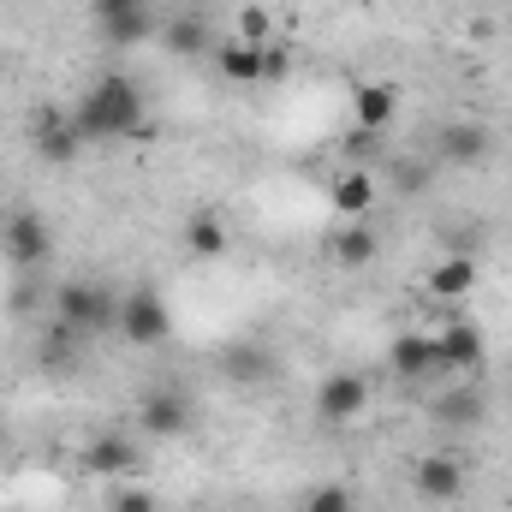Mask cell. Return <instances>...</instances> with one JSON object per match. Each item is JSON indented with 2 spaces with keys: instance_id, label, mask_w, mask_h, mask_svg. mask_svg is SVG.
<instances>
[{
  "instance_id": "6da1fadb",
  "label": "cell",
  "mask_w": 512,
  "mask_h": 512,
  "mask_svg": "<svg viewBox=\"0 0 512 512\" xmlns=\"http://www.w3.org/2000/svg\"><path fill=\"white\" fill-rule=\"evenodd\" d=\"M143 90H137V78L131 72H102L84 96H78V108H72V126L84 131V143H102V137H126V131L143 126Z\"/></svg>"
},
{
  "instance_id": "7a4b0ae2",
  "label": "cell",
  "mask_w": 512,
  "mask_h": 512,
  "mask_svg": "<svg viewBox=\"0 0 512 512\" xmlns=\"http://www.w3.org/2000/svg\"><path fill=\"white\" fill-rule=\"evenodd\" d=\"M114 328H120V340L126 346H161L167 334H173V310H167V298L155 292V286H131L126 298H120V316H114Z\"/></svg>"
},
{
  "instance_id": "3957f363",
  "label": "cell",
  "mask_w": 512,
  "mask_h": 512,
  "mask_svg": "<svg viewBox=\"0 0 512 512\" xmlns=\"http://www.w3.org/2000/svg\"><path fill=\"white\" fill-rule=\"evenodd\" d=\"M54 310H60V328L90 334V328H108V322L120 316V298H114L108 286H96V280H66V286L54 292Z\"/></svg>"
},
{
  "instance_id": "277c9868",
  "label": "cell",
  "mask_w": 512,
  "mask_h": 512,
  "mask_svg": "<svg viewBox=\"0 0 512 512\" xmlns=\"http://www.w3.org/2000/svg\"><path fill=\"white\" fill-rule=\"evenodd\" d=\"M90 18H96L102 42H114V48H137V42H149L161 30L149 0H90Z\"/></svg>"
},
{
  "instance_id": "5b68a950",
  "label": "cell",
  "mask_w": 512,
  "mask_h": 512,
  "mask_svg": "<svg viewBox=\"0 0 512 512\" xmlns=\"http://www.w3.org/2000/svg\"><path fill=\"white\" fill-rule=\"evenodd\" d=\"M435 155L447 161V167H489V155H495V131L483 126V120H447L441 137H435Z\"/></svg>"
},
{
  "instance_id": "8992f818",
  "label": "cell",
  "mask_w": 512,
  "mask_h": 512,
  "mask_svg": "<svg viewBox=\"0 0 512 512\" xmlns=\"http://www.w3.org/2000/svg\"><path fill=\"white\" fill-rule=\"evenodd\" d=\"M6 256L18 268H42L54 256V227L36 209H12V221H6Z\"/></svg>"
},
{
  "instance_id": "52a82bcc",
  "label": "cell",
  "mask_w": 512,
  "mask_h": 512,
  "mask_svg": "<svg viewBox=\"0 0 512 512\" xmlns=\"http://www.w3.org/2000/svg\"><path fill=\"white\" fill-rule=\"evenodd\" d=\"M364 405H370V382L358 370H334L316 387V417L322 423H352V417H364Z\"/></svg>"
},
{
  "instance_id": "ba28073f",
  "label": "cell",
  "mask_w": 512,
  "mask_h": 512,
  "mask_svg": "<svg viewBox=\"0 0 512 512\" xmlns=\"http://www.w3.org/2000/svg\"><path fill=\"white\" fill-rule=\"evenodd\" d=\"M143 429L155 435V441H179V435H191V399L179 393V387H155V393H143Z\"/></svg>"
},
{
  "instance_id": "9c48e42d",
  "label": "cell",
  "mask_w": 512,
  "mask_h": 512,
  "mask_svg": "<svg viewBox=\"0 0 512 512\" xmlns=\"http://www.w3.org/2000/svg\"><path fill=\"white\" fill-rule=\"evenodd\" d=\"M411 489H417L423 501L447 507V501H459V495H465V465H459L453 453H429V459H417V471H411Z\"/></svg>"
},
{
  "instance_id": "30bf717a",
  "label": "cell",
  "mask_w": 512,
  "mask_h": 512,
  "mask_svg": "<svg viewBox=\"0 0 512 512\" xmlns=\"http://www.w3.org/2000/svg\"><path fill=\"white\" fill-rule=\"evenodd\" d=\"M78 149H84V131L72 126V114H60V108H42L36 114V155L48 167H72Z\"/></svg>"
},
{
  "instance_id": "8fae6325",
  "label": "cell",
  "mask_w": 512,
  "mask_h": 512,
  "mask_svg": "<svg viewBox=\"0 0 512 512\" xmlns=\"http://www.w3.org/2000/svg\"><path fill=\"white\" fill-rule=\"evenodd\" d=\"M483 352H489V340H483V328L477 322H447L441 334H435V364L441 370H477L483 364Z\"/></svg>"
},
{
  "instance_id": "7c38bea8",
  "label": "cell",
  "mask_w": 512,
  "mask_h": 512,
  "mask_svg": "<svg viewBox=\"0 0 512 512\" xmlns=\"http://www.w3.org/2000/svg\"><path fill=\"white\" fill-rule=\"evenodd\" d=\"M209 60H215V72H221L227 84H262V78H274V72H268V48L239 42V36H233V42H215Z\"/></svg>"
},
{
  "instance_id": "4fadbf2b",
  "label": "cell",
  "mask_w": 512,
  "mask_h": 512,
  "mask_svg": "<svg viewBox=\"0 0 512 512\" xmlns=\"http://www.w3.org/2000/svg\"><path fill=\"white\" fill-rule=\"evenodd\" d=\"M161 48L173 54V60H197V54H209V18L203 12H173V18H161Z\"/></svg>"
},
{
  "instance_id": "5bb4252c",
  "label": "cell",
  "mask_w": 512,
  "mask_h": 512,
  "mask_svg": "<svg viewBox=\"0 0 512 512\" xmlns=\"http://www.w3.org/2000/svg\"><path fill=\"white\" fill-rule=\"evenodd\" d=\"M185 251L197 256V262H221V256L233 251L227 221H221L215 209H191V215H185Z\"/></svg>"
},
{
  "instance_id": "9a60e30c",
  "label": "cell",
  "mask_w": 512,
  "mask_h": 512,
  "mask_svg": "<svg viewBox=\"0 0 512 512\" xmlns=\"http://www.w3.org/2000/svg\"><path fill=\"white\" fill-rule=\"evenodd\" d=\"M393 120H399V90H393V84H358V90H352V126L358 131L376 137V131H387Z\"/></svg>"
},
{
  "instance_id": "2e32d148",
  "label": "cell",
  "mask_w": 512,
  "mask_h": 512,
  "mask_svg": "<svg viewBox=\"0 0 512 512\" xmlns=\"http://www.w3.org/2000/svg\"><path fill=\"white\" fill-rule=\"evenodd\" d=\"M387 364H393V376L399 382H423V376H435L441 364H435V340L429 334H399L393 346H387Z\"/></svg>"
},
{
  "instance_id": "e0dca14e",
  "label": "cell",
  "mask_w": 512,
  "mask_h": 512,
  "mask_svg": "<svg viewBox=\"0 0 512 512\" xmlns=\"http://www.w3.org/2000/svg\"><path fill=\"white\" fill-rule=\"evenodd\" d=\"M137 447H131L126 435H96L90 447H84V465L96 471V477H108V483H120V477H131L137 471Z\"/></svg>"
},
{
  "instance_id": "ac0fdd59",
  "label": "cell",
  "mask_w": 512,
  "mask_h": 512,
  "mask_svg": "<svg viewBox=\"0 0 512 512\" xmlns=\"http://www.w3.org/2000/svg\"><path fill=\"white\" fill-rule=\"evenodd\" d=\"M471 286H477V262H471V256H441V262L429 268V292H435V298H447V304H453V298H465Z\"/></svg>"
},
{
  "instance_id": "d6986e66",
  "label": "cell",
  "mask_w": 512,
  "mask_h": 512,
  "mask_svg": "<svg viewBox=\"0 0 512 512\" xmlns=\"http://www.w3.org/2000/svg\"><path fill=\"white\" fill-rule=\"evenodd\" d=\"M334 209H340L346 221H364V215L376 209V179H370V173H346V179H334Z\"/></svg>"
},
{
  "instance_id": "ffe728a7",
  "label": "cell",
  "mask_w": 512,
  "mask_h": 512,
  "mask_svg": "<svg viewBox=\"0 0 512 512\" xmlns=\"http://www.w3.org/2000/svg\"><path fill=\"white\" fill-rule=\"evenodd\" d=\"M376 251H382V245H376V233H370L364 221H346V233L334 239V262H340V268H370Z\"/></svg>"
},
{
  "instance_id": "44dd1931",
  "label": "cell",
  "mask_w": 512,
  "mask_h": 512,
  "mask_svg": "<svg viewBox=\"0 0 512 512\" xmlns=\"http://www.w3.org/2000/svg\"><path fill=\"white\" fill-rule=\"evenodd\" d=\"M221 370H227L233 382H268V376H274V358H268V352H256V346H239V352H227V358H221Z\"/></svg>"
},
{
  "instance_id": "7402d4cb",
  "label": "cell",
  "mask_w": 512,
  "mask_h": 512,
  "mask_svg": "<svg viewBox=\"0 0 512 512\" xmlns=\"http://www.w3.org/2000/svg\"><path fill=\"white\" fill-rule=\"evenodd\" d=\"M298 512H358V495H352L346 483H322V489L304 495V507Z\"/></svg>"
},
{
  "instance_id": "603a6c76",
  "label": "cell",
  "mask_w": 512,
  "mask_h": 512,
  "mask_svg": "<svg viewBox=\"0 0 512 512\" xmlns=\"http://www.w3.org/2000/svg\"><path fill=\"white\" fill-rule=\"evenodd\" d=\"M268 36H274V12H268V6H245V12H239V42L268 48Z\"/></svg>"
},
{
  "instance_id": "cb8c5ba5",
  "label": "cell",
  "mask_w": 512,
  "mask_h": 512,
  "mask_svg": "<svg viewBox=\"0 0 512 512\" xmlns=\"http://www.w3.org/2000/svg\"><path fill=\"white\" fill-rule=\"evenodd\" d=\"M435 417H441V423H471V417H477V393H447V399L435 405Z\"/></svg>"
},
{
  "instance_id": "d4e9b609",
  "label": "cell",
  "mask_w": 512,
  "mask_h": 512,
  "mask_svg": "<svg viewBox=\"0 0 512 512\" xmlns=\"http://www.w3.org/2000/svg\"><path fill=\"white\" fill-rule=\"evenodd\" d=\"M108 512H155V495L149 489H114L108 495Z\"/></svg>"
}]
</instances>
